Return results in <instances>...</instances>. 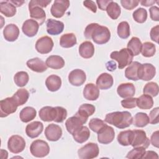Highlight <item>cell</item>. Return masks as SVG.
I'll return each mask as SVG.
<instances>
[{
	"label": "cell",
	"instance_id": "6da1fadb",
	"mask_svg": "<svg viewBox=\"0 0 159 159\" xmlns=\"http://www.w3.org/2000/svg\"><path fill=\"white\" fill-rule=\"evenodd\" d=\"M84 37L88 39H92L96 43L102 45L107 43L111 39L109 29L97 23L88 24L84 32Z\"/></svg>",
	"mask_w": 159,
	"mask_h": 159
},
{
	"label": "cell",
	"instance_id": "7a4b0ae2",
	"mask_svg": "<svg viewBox=\"0 0 159 159\" xmlns=\"http://www.w3.org/2000/svg\"><path fill=\"white\" fill-rule=\"evenodd\" d=\"M104 121L118 129H125L132 123V117L128 111H116L106 114Z\"/></svg>",
	"mask_w": 159,
	"mask_h": 159
},
{
	"label": "cell",
	"instance_id": "3957f363",
	"mask_svg": "<svg viewBox=\"0 0 159 159\" xmlns=\"http://www.w3.org/2000/svg\"><path fill=\"white\" fill-rule=\"evenodd\" d=\"M110 57L111 59L117 61L119 69H122L132 62L134 55L128 48H124L119 51L112 52L110 55Z\"/></svg>",
	"mask_w": 159,
	"mask_h": 159
},
{
	"label": "cell",
	"instance_id": "277c9868",
	"mask_svg": "<svg viewBox=\"0 0 159 159\" xmlns=\"http://www.w3.org/2000/svg\"><path fill=\"white\" fill-rule=\"evenodd\" d=\"M31 154L38 158L45 157L50 152V147L47 142L42 140H34L30 146Z\"/></svg>",
	"mask_w": 159,
	"mask_h": 159
},
{
	"label": "cell",
	"instance_id": "5b68a950",
	"mask_svg": "<svg viewBox=\"0 0 159 159\" xmlns=\"http://www.w3.org/2000/svg\"><path fill=\"white\" fill-rule=\"evenodd\" d=\"M99 153L98 145L96 143L89 142L78 150V157L81 159H92L97 157Z\"/></svg>",
	"mask_w": 159,
	"mask_h": 159
},
{
	"label": "cell",
	"instance_id": "8992f818",
	"mask_svg": "<svg viewBox=\"0 0 159 159\" xmlns=\"http://www.w3.org/2000/svg\"><path fill=\"white\" fill-rule=\"evenodd\" d=\"M18 106L12 97L6 98L0 101V117H5L15 112Z\"/></svg>",
	"mask_w": 159,
	"mask_h": 159
},
{
	"label": "cell",
	"instance_id": "52a82bcc",
	"mask_svg": "<svg viewBox=\"0 0 159 159\" xmlns=\"http://www.w3.org/2000/svg\"><path fill=\"white\" fill-rule=\"evenodd\" d=\"M25 147V142L24 138L18 135L10 137L7 141V148L13 153H19L22 152Z\"/></svg>",
	"mask_w": 159,
	"mask_h": 159
},
{
	"label": "cell",
	"instance_id": "ba28073f",
	"mask_svg": "<svg viewBox=\"0 0 159 159\" xmlns=\"http://www.w3.org/2000/svg\"><path fill=\"white\" fill-rule=\"evenodd\" d=\"M156 74V68L151 63L140 64L138 69L139 80L150 81L152 80Z\"/></svg>",
	"mask_w": 159,
	"mask_h": 159
},
{
	"label": "cell",
	"instance_id": "9c48e42d",
	"mask_svg": "<svg viewBox=\"0 0 159 159\" xmlns=\"http://www.w3.org/2000/svg\"><path fill=\"white\" fill-rule=\"evenodd\" d=\"M39 117L45 122L55 121L57 122L58 116V106H45L39 111Z\"/></svg>",
	"mask_w": 159,
	"mask_h": 159
},
{
	"label": "cell",
	"instance_id": "30bf717a",
	"mask_svg": "<svg viewBox=\"0 0 159 159\" xmlns=\"http://www.w3.org/2000/svg\"><path fill=\"white\" fill-rule=\"evenodd\" d=\"M70 6V1L68 0H55L50 8L52 15L56 18L63 16L66 11Z\"/></svg>",
	"mask_w": 159,
	"mask_h": 159
},
{
	"label": "cell",
	"instance_id": "8fae6325",
	"mask_svg": "<svg viewBox=\"0 0 159 159\" xmlns=\"http://www.w3.org/2000/svg\"><path fill=\"white\" fill-rule=\"evenodd\" d=\"M53 45V42L51 37L43 36L37 40L35 43V49L41 54H47L52 51Z\"/></svg>",
	"mask_w": 159,
	"mask_h": 159
},
{
	"label": "cell",
	"instance_id": "7c38bea8",
	"mask_svg": "<svg viewBox=\"0 0 159 159\" xmlns=\"http://www.w3.org/2000/svg\"><path fill=\"white\" fill-rule=\"evenodd\" d=\"M114 137V129L107 124L98 132V140L100 143L109 144L113 141Z\"/></svg>",
	"mask_w": 159,
	"mask_h": 159
},
{
	"label": "cell",
	"instance_id": "4fadbf2b",
	"mask_svg": "<svg viewBox=\"0 0 159 159\" xmlns=\"http://www.w3.org/2000/svg\"><path fill=\"white\" fill-rule=\"evenodd\" d=\"M134 136L131 143L133 147H142L147 148L150 145V140L143 130H134Z\"/></svg>",
	"mask_w": 159,
	"mask_h": 159
},
{
	"label": "cell",
	"instance_id": "5bb4252c",
	"mask_svg": "<svg viewBox=\"0 0 159 159\" xmlns=\"http://www.w3.org/2000/svg\"><path fill=\"white\" fill-rule=\"evenodd\" d=\"M45 135L49 141H57L62 136L61 128L58 125L50 124L48 125L45 129Z\"/></svg>",
	"mask_w": 159,
	"mask_h": 159
},
{
	"label": "cell",
	"instance_id": "9a60e30c",
	"mask_svg": "<svg viewBox=\"0 0 159 159\" xmlns=\"http://www.w3.org/2000/svg\"><path fill=\"white\" fill-rule=\"evenodd\" d=\"M86 79V73L81 69L73 70L68 75V81L73 86H81L85 82Z\"/></svg>",
	"mask_w": 159,
	"mask_h": 159
},
{
	"label": "cell",
	"instance_id": "2e32d148",
	"mask_svg": "<svg viewBox=\"0 0 159 159\" xmlns=\"http://www.w3.org/2000/svg\"><path fill=\"white\" fill-rule=\"evenodd\" d=\"M84 122L78 116L74 115L72 117H69L65 122V126L67 131L71 135H73L76 131L80 129Z\"/></svg>",
	"mask_w": 159,
	"mask_h": 159
},
{
	"label": "cell",
	"instance_id": "e0dca14e",
	"mask_svg": "<svg viewBox=\"0 0 159 159\" xmlns=\"http://www.w3.org/2000/svg\"><path fill=\"white\" fill-rule=\"evenodd\" d=\"M46 25L47 33L52 35H57L61 34L64 29L63 22L53 19H47Z\"/></svg>",
	"mask_w": 159,
	"mask_h": 159
},
{
	"label": "cell",
	"instance_id": "ac0fdd59",
	"mask_svg": "<svg viewBox=\"0 0 159 159\" xmlns=\"http://www.w3.org/2000/svg\"><path fill=\"white\" fill-rule=\"evenodd\" d=\"M39 24L34 19H27L22 24V30L23 33L27 37L35 36L39 30Z\"/></svg>",
	"mask_w": 159,
	"mask_h": 159
},
{
	"label": "cell",
	"instance_id": "d6986e66",
	"mask_svg": "<svg viewBox=\"0 0 159 159\" xmlns=\"http://www.w3.org/2000/svg\"><path fill=\"white\" fill-rule=\"evenodd\" d=\"M29 9L31 18L37 21L39 25H42L46 19V14L42 7L29 5Z\"/></svg>",
	"mask_w": 159,
	"mask_h": 159
},
{
	"label": "cell",
	"instance_id": "ffe728a7",
	"mask_svg": "<svg viewBox=\"0 0 159 159\" xmlns=\"http://www.w3.org/2000/svg\"><path fill=\"white\" fill-rule=\"evenodd\" d=\"M117 93L122 98H131L135 93V88L134 85L131 83H121L117 88Z\"/></svg>",
	"mask_w": 159,
	"mask_h": 159
},
{
	"label": "cell",
	"instance_id": "44dd1931",
	"mask_svg": "<svg viewBox=\"0 0 159 159\" xmlns=\"http://www.w3.org/2000/svg\"><path fill=\"white\" fill-rule=\"evenodd\" d=\"M43 129V125L41 122L34 121L26 126L25 133L29 137L34 139L37 137L42 132Z\"/></svg>",
	"mask_w": 159,
	"mask_h": 159
},
{
	"label": "cell",
	"instance_id": "7402d4cb",
	"mask_svg": "<svg viewBox=\"0 0 159 159\" xmlns=\"http://www.w3.org/2000/svg\"><path fill=\"white\" fill-rule=\"evenodd\" d=\"M96 83L98 88L100 89H109L114 83L113 77L107 73H102L98 77Z\"/></svg>",
	"mask_w": 159,
	"mask_h": 159
},
{
	"label": "cell",
	"instance_id": "603a6c76",
	"mask_svg": "<svg viewBox=\"0 0 159 159\" xmlns=\"http://www.w3.org/2000/svg\"><path fill=\"white\" fill-rule=\"evenodd\" d=\"M19 35V29L14 24L7 25L3 30V35L8 42H14L17 39Z\"/></svg>",
	"mask_w": 159,
	"mask_h": 159
},
{
	"label": "cell",
	"instance_id": "cb8c5ba5",
	"mask_svg": "<svg viewBox=\"0 0 159 159\" xmlns=\"http://www.w3.org/2000/svg\"><path fill=\"white\" fill-rule=\"evenodd\" d=\"M84 98L89 101H95L99 96V89L93 83H88L83 89Z\"/></svg>",
	"mask_w": 159,
	"mask_h": 159
},
{
	"label": "cell",
	"instance_id": "d4e9b609",
	"mask_svg": "<svg viewBox=\"0 0 159 159\" xmlns=\"http://www.w3.org/2000/svg\"><path fill=\"white\" fill-rule=\"evenodd\" d=\"M26 64L29 68L37 73H43L47 69L46 63L38 57L29 60Z\"/></svg>",
	"mask_w": 159,
	"mask_h": 159
},
{
	"label": "cell",
	"instance_id": "484cf974",
	"mask_svg": "<svg viewBox=\"0 0 159 159\" xmlns=\"http://www.w3.org/2000/svg\"><path fill=\"white\" fill-rule=\"evenodd\" d=\"M95 112V107L91 104H83L81 105L75 115L80 117L86 123L88 118L92 116Z\"/></svg>",
	"mask_w": 159,
	"mask_h": 159
},
{
	"label": "cell",
	"instance_id": "4316f807",
	"mask_svg": "<svg viewBox=\"0 0 159 159\" xmlns=\"http://www.w3.org/2000/svg\"><path fill=\"white\" fill-rule=\"evenodd\" d=\"M79 53L84 58H90L94 53V47L90 41L81 43L79 47Z\"/></svg>",
	"mask_w": 159,
	"mask_h": 159
},
{
	"label": "cell",
	"instance_id": "83f0119b",
	"mask_svg": "<svg viewBox=\"0 0 159 159\" xmlns=\"http://www.w3.org/2000/svg\"><path fill=\"white\" fill-rule=\"evenodd\" d=\"M45 85L47 89L52 92L58 91L61 86V80L56 75L48 76L45 80Z\"/></svg>",
	"mask_w": 159,
	"mask_h": 159
},
{
	"label": "cell",
	"instance_id": "f1b7e54d",
	"mask_svg": "<svg viewBox=\"0 0 159 159\" xmlns=\"http://www.w3.org/2000/svg\"><path fill=\"white\" fill-rule=\"evenodd\" d=\"M46 65L52 69L58 70L62 68L65 66V60L58 55H51L48 57L45 61Z\"/></svg>",
	"mask_w": 159,
	"mask_h": 159
},
{
	"label": "cell",
	"instance_id": "f546056e",
	"mask_svg": "<svg viewBox=\"0 0 159 159\" xmlns=\"http://www.w3.org/2000/svg\"><path fill=\"white\" fill-rule=\"evenodd\" d=\"M0 12L7 17H13L16 14V7L10 1H1Z\"/></svg>",
	"mask_w": 159,
	"mask_h": 159
},
{
	"label": "cell",
	"instance_id": "4dcf8cb0",
	"mask_svg": "<svg viewBox=\"0 0 159 159\" xmlns=\"http://www.w3.org/2000/svg\"><path fill=\"white\" fill-rule=\"evenodd\" d=\"M134 136V132L131 130L120 132L117 135V141L122 146L131 145Z\"/></svg>",
	"mask_w": 159,
	"mask_h": 159
},
{
	"label": "cell",
	"instance_id": "1f68e13d",
	"mask_svg": "<svg viewBox=\"0 0 159 159\" xmlns=\"http://www.w3.org/2000/svg\"><path fill=\"white\" fill-rule=\"evenodd\" d=\"M37 115L36 110L30 106L24 107L19 113V117L22 122H29L35 119Z\"/></svg>",
	"mask_w": 159,
	"mask_h": 159
},
{
	"label": "cell",
	"instance_id": "d6a6232c",
	"mask_svg": "<svg viewBox=\"0 0 159 159\" xmlns=\"http://www.w3.org/2000/svg\"><path fill=\"white\" fill-rule=\"evenodd\" d=\"M74 140L79 143H83L87 141L90 137L89 129L86 126H82L80 129L76 131L73 135Z\"/></svg>",
	"mask_w": 159,
	"mask_h": 159
},
{
	"label": "cell",
	"instance_id": "836d02e7",
	"mask_svg": "<svg viewBox=\"0 0 159 159\" xmlns=\"http://www.w3.org/2000/svg\"><path fill=\"white\" fill-rule=\"evenodd\" d=\"M76 43V37L73 33L65 34L60 39V45L63 48H71L75 45Z\"/></svg>",
	"mask_w": 159,
	"mask_h": 159
},
{
	"label": "cell",
	"instance_id": "e575fe53",
	"mask_svg": "<svg viewBox=\"0 0 159 159\" xmlns=\"http://www.w3.org/2000/svg\"><path fill=\"white\" fill-rule=\"evenodd\" d=\"M141 63L138 61L132 62L125 70V76L130 80L137 81L138 78V69Z\"/></svg>",
	"mask_w": 159,
	"mask_h": 159
},
{
	"label": "cell",
	"instance_id": "d590c367",
	"mask_svg": "<svg viewBox=\"0 0 159 159\" xmlns=\"http://www.w3.org/2000/svg\"><path fill=\"white\" fill-rule=\"evenodd\" d=\"M153 106V100L149 95L143 94L137 98V106L141 109H150Z\"/></svg>",
	"mask_w": 159,
	"mask_h": 159
},
{
	"label": "cell",
	"instance_id": "8d00e7d4",
	"mask_svg": "<svg viewBox=\"0 0 159 159\" xmlns=\"http://www.w3.org/2000/svg\"><path fill=\"white\" fill-rule=\"evenodd\" d=\"M18 106L24 104L29 98V91L24 89L21 88L18 89L12 96Z\"/></svg>",
	"mask_w": 159,
	"mask_h": 159
},
{
	"label": "cell",
	"instance_id": "74e56055",
	"mask_svg": "<svg viewBox=\"0 0 159 159\" xmlns=\"http://www.w3.org/2000/svg\"><path fill=\"white\" fill-rule=\"evenodd\" d=\"M142 42L137 37H133L127 43V48L132 53L134 56L139 55L141 52Z\"/></svg>",
	"mask_w": 159,
	"mask_h": 159
},
{
	"label": "cell",
	"instance_id": "f35d334b",
	"mask_svg": "<svg viewBox=\"0 0 159 159\" xmlns=\"http://www.w3.org/2000/svg\"><path fill=\"white\" fill-rule=\"evenodd\" d=\"M132 122L137 127H143L150 123V120L146 113L137 112L132 118Z\"/></svg>",
	"mask_w": 159,
	"mask_h": 159
},
{
	"label": "cell",
	"instance_id": "ab89813d",
	"mask_svg": "<svg viewBox=\"0 0 159 159\" xmlns=\"http://www.w3.org/2000/svg\"><path fill=\"white\" fill-rule=\"evenodd\" d=\"M108 16L114 20L117 19L121 12V9L120 6L116 2L112 1L107 6L106 9Z\"/></svg>",
	"mask_w": 159,
	"mask_h": 159
},
{
	"label": "cell",
	"instance_id": "60d3db41",
	"mask_svg": "<svg viewBox=\"0 0 159 159\" xmlns=\"http://www.w3.org/2000/svg\"><path fill=\"white\" fill-rule=\"evenodd\" d=\"M29 80V76L26 71H20L16 73L14 76V81L15 84L19 87H23L25 86Z\"/></svg>",
	"mask_w": 159,
	"mask_h": 159
},
{
	"label": "cell",
	"instance_id": "b9f144b4",
	"mask_svg": "<svg viewBox=\"0 0 159 159\" xmlns=\"http://www.w3.org/2000/svg\"><path fill=\"white\" fill-rule=\"evenodd\" d=\"M118 36L123 39H127L130 35V26L127 22L122 21L120 22L117 28Z\"/></svg>",
	"mask_w": 159,
	"mask_h": 159
},
{
	"label": "cell",
	"instance_id": "7bdbcfd3",
	"mask_svg": "<svg viewBox=\"0 0 159 159\" xmlns=\"http://www.w3.org/2000/svg\"><path fill=\"white\" fill-rule=\"evenodd\" d=\"M156 52L155 45L150 42H144L142 45L141 53L142 55L145 57H153Z\"/></svg>",
	"mask_w": 159,
	"mask_h": 159
},
{
	"label": "cell",
	"instance_id": "ee69618b",
	"mask_svg": "<svg viewBox=\"0 0 159 159\" xmlns=\"http://www.w3.org/2000/svg\"><path fill=\"white\" fill-rule=\"evenodd\" d=\"M158 85L155 82L147 83L143 89V94L150 96L151 97H155L158 94Z\"/></svg>",
	"mask_w": 159,
	"mask_h": 159
},
{
	"label": "cell",
	"instance_id": "f6af8a7d",
	"mask_svg": "<svg viewBox=\"0 0 159 159\" xmlns=\"http://www.w3.org/2000/svg\"><path fill=\"white\" fill-rule=\"evenodd\" d=\"M133 19L135 21H136L138 23L142 24L146 21L147 19V10L142 7H139L132 14Z\"/></svg>",
	"mask_w": 159,
	"mask_h": 159
},
{
	"label": "cell",
	"instance_id": "bcb514c9",
	"mask_svg": "<svg viewBox=\"0 0 159 159\" xmlns=\"http://www.w3.org/2000/svg\"><path fill=\"white\" fill-rule=\"evenodd\" d=\"M145 153V148L142 147H134V148L128 152L126 158L130 159L142 158Z\"/></svg>",
	"mask_w": 159,
	"mask_h": 159
},
{
	"label": "cell",
	"instance_id": "7dc6e473",
	"mask_svg": "<svg viewBox=\"0 0 159 159\" xmlns=\"http://www.w3.org/2000/svg\"><path fill=\"white\" fill-rule=\"evenodd\" d=\"M88 125L89 129L92 131L98 133L103 127L106 125V124L100 119L93 118L89 120Z\"/></svg>",
	"mask_w": 159,
	"mask_h": 159
},
{
	"label": "cell",
	"instance_id": "c3c4849f",
	"mask_svg": "<svg viewBox=\"0 0 159 159\" xmlns=\"http://www.w3.org/2000/svg\"><path fill=\"white\" fill-rule=\"evenodd\" d=\"M121 105L124 108L132 109L137 106L136 98H128L121 101Z\"/></svg>",
	"mask_w": 159,
	"mask_h": 159
},
{
	"label": "cell",
	"instance_id": "681fc988",
	"mask_svg": "<svg viewBox=\"0 0 159 159\" xmlns=\"http://www.w3.org/2000/svg\"><path fill=\"white\" fill-rule=\"evenodd\" d=\"M140 2L138 0H121L120 3L122 7L127 10H132L136 7Z\"/></svg>",
	"mask_w": 159,
	"mask_h": 159
},
{
	"label": "cell",
	"instance_id": "f907efd6",
	"mask_svg": "<svg viewBox=\"0 0 159 159\" xmlns=\"http://www.w3.org/2000/svg\"><path fill=\"white\" fill-rule=\"evenodd\" d=\"M158 114H159V108L158 107H155L152 109L149 114V120L150 123L152 124H157L158 123Z\"/></svg>",
	"mask_w": 159,
	"mask_h": 159
},
{
	"label": "cell",
	"instance_id": "816d5d0a",
	"mask_svg": "<svg viewBox=\"0 0 159 159\" xmlns=\"http://www.w3.org/2000/svg\"><path fill=\"white\" fill-rule=\"evenodd\" d=\"M51 0H32L29 2V5L37 6L41 7H46L51 2Z\"/></svg>",
	"mask_w": 159,
	"mask_h": 159
},
{
	"label": "cell",
	"instance_id": "f5cc1de1",
	"mask_svg": "<svg viewBox=\"0 0 159 159\" xmlns=\"http://www.w3.org/2000/svg\"><path fill=\"white\" fill-rule=\"evenodd\" d=\"M150 18L155 21L159 20V8L157 6H152L149 9Z\"/></svg>",
	"mask_w": 159,
	"mask_h": 159
},
{
	"label": "cell",
	"instance_id": "db71d44e",
	"mask_svg": "<svg viewBox=\"0 0 159 159\" xmlns=\"http://www.w3.org/2000/svg\"><path fill=\"white\" fill-rule=\"evenodd\" d=\"M158 35H159V25H157L156 26L152 28L150 30V38L152 40L158 43Z\"/></svg>",
	"mask_w": 159,
	"mask_h": 159
},
{
	"label": "cell",
	"instance_id": "11a10c76",
	"mask_svg": "<svg viewBox=\"0 0 159 159\" xmlns=\"http://www.w3.org/2000/svg\"><path fill=\"white\" fill-rule=\"evenodd\" d=\"M84 6L87 7L88 9L91 10L93 12L96 13L97 11V7L96 5L95 4V2L93 1H84L83 2Z\"/></svg>",
	"mask_w": 159,
	"mask_h": 159
},
{
	"label": "cell",
	"instance_id": "9f6ffc18",
	"mask_svg": "<svg viewBox=\"0 0 159 159\" xmlns=\"http://www.w3.org/2000/svg\"><path fill=\"white\" fill-rule=\"evenodd\" d=\"M150 141L151 143L152 144L153 146L158 148L159 147V141H158V130H157L155 132H154L152 136H151V139H150Z\"/></svg>",
	"mask_w": 159,
	"mask_h": 159
},
{
	"label": "cell",
	"instance_id": "6f0895ef",
	"mask_svg": "<svg viewBox=\"0 0 159 159\" xmlns=\"http://www.w3.org/2000/svg\"><path fill=\"white\" fill-rule=\"evenodd\" d=\"M112 1V0H98L96 2L98 5L99 8L102 11H106L108 4Z\"/></svg>",
	"mask_w": 159,
	"mask_h": 159
},
{
	"label": "cell",
	"instance_id": "680465c9",
	"mask_svg": "<svg viewBox=\"0 0 159 159\" xmlns=\"http://www.w3.org/2000/svg\"><path fill=\"white\" fill-rule=\"evenodd\" d=\"M158 158V155L155 152L149 150L147 152L145 151V155H143L142 158Z\"/></svg>",
	"mask_w": 159,
	"mask_h": 159
},
{
	"label": "cell",
	"instance_id": "91938a15",
	"mask_svg": "<svg viewBox=\"0 0 159 159\" xmlns=\"http://www.w3.org/2000/svg\"><path fill=\"white\" fill-rule=\"evenodd\" d=\"M116 63L114 61H109L106 63V68L107 70L113 71L116 69Z\"/></svg>",
	"mask_w": 159,
	"mask_h": 159
},
{
	"label": "cell",
	"instance_id": "94428289",
	"mask_svg": "<svg viewBox=\"0 0 159 159\" xmlns=\"http://www.w3.org/2000/svg\"><path fill=\"white\" fill-rule=\"evenodd\" d=\"M155 2H156V1H140L141 4L142 6H146V7H148V6H152Z\"/></svg>",
	"mask_w": 159,
	"mask_h": 159
},
{
	"label": "cell",
	"instance_id": "6125c7cd",
	"mask_svg": "<svg viewBox=\"0 0 159 159\" xmlns=\"http://www.w3.org/2000/svg\"><path fill=\"white\" fill-rule=\"evenodd\" d=\"M11 2L16 7H20L24 3V1H17V0H10Z\"/></svg>",
	"mask_w": 159,
	"mask_h": 159
}]
</instances>
